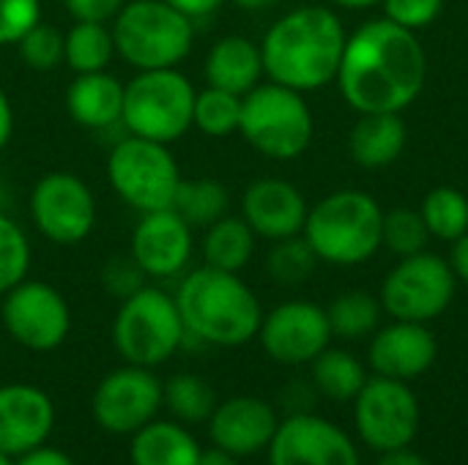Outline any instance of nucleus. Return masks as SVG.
<instances>
[{"mask_svg":"<svg viewBox=\"0 0 468 465\" xmlns=\"http://www.w3.org/2000/svg\"><path fill=\"white\" fill-rule=\"evenodd\" d=\"M165 3L173 5L176 11H181L184 16H189L192 22H200V19L217 14L225 0H165Z\"/></svg>","mask_w":468,"mask_h":465,"instance_id":"79ce46f5","label":"nucleus"},{"mask_svg":"<svg viewBox=\"0 0 468 465\" xmlns=\"http://www.w3.org/2000/svg\"><path fill=\"white\" fill-rule=\"evenodd\" d=\"M115 58V38L110 22H74L66 33L63 63L74 74L107 71L110 60Z\"/></svg>","mask_w":468,"mask_h":465,"instance_id":"c85d7f7f","label":"nucleus"},{"mask_svg":"<svg viewBox=\"0 0 468 465\" xmlns=\"http://www.w3.org/2000/svg\"><path fill=\"white\" fill-rule=\"evenodd\" d=\"M14 465H77V463H74L66 452H60V449H55V447L44 444V447H38V449L25 452L22 458H16Z\"/></svg>","mask_w":468,"mask_h":465,"instance_id":"37998d69","label":"nucleus"},{"mask_svg":"<svg viewBox=\"0 0 468 465\" xmlns=\"http://www.w3.org/2000/svg\"><path fill=\"white\" fill-rule=\"evenodd\" d=\"M132 465H197L203 447L176 419H154L129 436Z\"/></svg>","mask_w":468,"mask_h":465,"instance_id":"393cba45","label":"nucleus"},{"mask_svg":"<svg viewBox=\"0 0 468 465\" xmlns=\"http://www.w3.org/2000/svg\"><path fill=\"white\" fill-rule=\"evenodd\" d=\"M184 321V345L239 348L258 337L263 310L252 288L233 271L211 266L192 269L176 288Z\"/></svg>","mask_w":468,"mask_h":465,"instance_id":"7ed1b4c3","label":"nucleus"},{"mask_svg":"<svg viewBox=\"0 0 468 465\" xmlns=\"http://www.w3.org/2000/svg\"><path fill=\"white\" fill-rule=\"evenodd\" d=\"M55 430V403L33 384L0 386V455L16 460L49 441Z\"/></svg>","mask_w":468,"mask_h":465,"instance_id":"a211bd4d","label":"nucleus"},{"mask_svg":"<svg viewBox=\"0 0 468 465\" xmlns=\"http://www.w3.org/2000/svg\"><path fill=\"white\" fill-rule=\"evenodd\" d=\"M195 96V85L178 69L137 71L123 82L121 126L126 134L170 145L192 129Z\"/></svg>","mask_w":468,"mask_h":465,"instance_id":"6e6552de","label":"nucleus"},{"mask_svg":"<svg viewBox=\"0 0 468 465\" xmlns=\"http://www.w3.org/2000/svg\"><path fill=\"white\" fill-rule=\"evenodd\" d=\"M255 238L258 236L244 222V217L225 214L222 219H217L203 230V241H200L203 266L239 274L255 255Z\"/></svg>","mask_w":468,"mask_h":465,"instance_id":"a878e982","label":"nucleus"},{"mask_svg":"<svg viewBox=\"0 0 468 465\" xmlns=\"http://www.w3.org/2000/svg\"><path fill=\"white\" fill-rule=\"evenodd\" d=\"M8 206H11V189L5 181H0V211H8Z\"/></svg>","mask_w":468,"mask_h":465,"instance_id":"3c124183","label":"nucleus"},{"mask_svg":"<svg viewBox=\"0 0 468 465\" xmlns=\"http://www.w3.org/2000/svg\"><path fill=\"white\" fill-rule=\"evenodd\" d=\"M148 277L143 274V269L132 260V255H118L112 260L104 263L101 269V285L107 293H112L115 299H126L134 291H140Z\"/></svg>","mask_w":468,"mask_h":465,"instance_id":"ea45409f","label":"nucleus"},{"mask_svg":"<svg viewBox=\"0 0 468 465\" xmlns=\"http://www.w3.org/2000/svg\"><path fill=\"white\" fill-rule=\"evenodd\" d=\"M129 0H63L74 22H112Z\"/></svg>","mask_w":468,"mask_h":465,"instance_id":"a19ab883","label":"nucleus"},{"mask_svg":"<svg viewBox=\"0 0 468 465\" xmlns=\"http://www.w3.org/2000/svg\"><path fill=\"white\" fill-rule=\"evenodd\" d=\"M162 411V381L154 370L126 365L107 373L90 397L93 422L110 436H134Z\"/></svg>","mask_w":468,"mask_h":465,"instance_id":"4468645a","label":"nucleus"},{"mask_svg":"<svg viewBox=\"0 0 468 465\" xmlns=\"http://www.w3.org/2000/svg\"><path fill=\"white\" fill-rule=\"evenodd\" d=\"M335 5H340V8H348V11H359V8H373V5H378L381 0H332Z\"/></svg>","mask_w":468,"mask_h":465,"instance_id":"09e8293b","label":"nucleus"},{"mask_svg":"<svg viewBox=\"0 0 468 465\" xmlns=\"http://www.w3.org/2000/svg\"><path fill=\"white\" fill-rule=\"evenodd\" d=\"M258 340L266 356L280 365H310L318 354L329 348L332 326L324 307L293 299L277 304L269 315H263Z\"/></svg>","mask_w":468,"mask_h":465,"instance_id":"2eb2a0df","label":"nucleus"},{"mask_svg":"<svg viewBox=\"0 0 468 465\" xmlns=\"http://www.w3.org/2000/svg\"><path fill=\"white\" fill-rule=\"evenodd\" d=\"M455 271L433 252L403 258L381 285V307L395 321L428 323L444 315L455 299Z\"/></svg>","mask_w":468,"mask_h":465,"instance_id":"9d476101","label":"nucleus"},{"mask_svg":"<svg viewBox=\"0 0 468 465\" xmlns=\"http://www.w3.org/2000/svg\"><path fill=\"white\" fill-rule=\"evenodd\" d=\"M107 178L112 192L134 211L148 214L170 208L181 184V167L170 145L126 134L107 156Z\"/></svg>","mask_w":468,"mask_h":465,"instance_id":"1a4fd4ad","label":"nucleus"},{"mask_svg":"<svg viewBox=\"0 0 468 465\" xmlns=\"http://www.w3.org/2000/svg\"><path fill=\"white\" fill-rule=\"evenodd\" d=\"M354 425L359 439L376 452L406 449L420 430V400L406 381L367 378L354 397Z\"/></svg>","mask_w":468,"mask_h":465,"instance_id":"f8f14e48","label":"nucleus"},{"mask_svg":"<svg viewBox=\"0 0 468 465\" xmlns=\"http://www.w3.org/2000/svg\"><path fill=\"white\" fill-rule=\"evenodd\" d=\"M33 227L58 247L85 241L96 227V197L90 186L66 170L44 173L27 197Z\"/></svg>","mask_w":468,"mask_h":465,"instance_id":"9b49d317","label":"nucleus"},{"mask_svg":"<svg viewBox=\"0 0 468 465\" xmlns=\"http://www.w3.org/2000/svg\"><path fill=\"white\" fill-rule=\"evenodd\" d=\"M266 455L269 465H359L348 433L313 411L282 419Z\"/></svg>","mask_w":468,"mask_h":465,"instance_id":"dca6fc26","label":"nucleus"},{"mask_svg":"<svg viewBox=\"0 0 468 465\" xmlns=\"http://www.w3.org/2000/svg\"><path fill=\"white\" fill-rule=\"evenodd\" d=\"M203 77L211 88L230 90L236 96L250 93L263 79V55L261 44L247 36H222L211 44Z\"/></svg>","mask_w":468,"mask_h":465,"instance_id":"5701e85b","label":"nucleus"},{"mask_svg":"<svg viewBox=\"0 0 468 465\" xmlns=\"http://www.w3.org/2000/svg\"><path fill=\"white\" fill-rule=\"evenodd\" d=\"M420 214L433 238L458 241L468 233V197L455 186L431 189L420 206Z\"/></svg>","mask_w":468,"mask_h":465,"instance_id":"2f4dec72","label":"nucleus"},{"mask_svg":"<svg viewBox=\"0 0 468 465\" xmlns=\"http://www.w3.org/2000/svg\"><path fill=\"white\" fill-rule=\"evenodd\" d=\"M195 252V230L173 211L159 208L140 214L132 230V260L148 280H173L186 271Z\"/></svg>","mask_w":468,"mask_h":465,"instance_id":"f3484780","label":"nucleus"},{"mask_svg":"<svg viewBox=\"0 0 468 465\" xmlns=\"http://www.w3.org/2000/svg\"><path fill=\"white\" fill-rule=\"evenodd\" d=\"M439 356V343L428 323L395 321L384 329H376V337L367 351V362L376 375L395 381H414L433 367Z\"/></svg>","mask_w":468,"mask_h":465,"instance_id":"aec40b11","label":"nucleus"},{"mask_svg":"<svg viewBox=\"0 0 468 465\" xmlns=\"http://www.w3.org/2000/svg\"><path fill=\"white\" fill-rule=\"evenodd\" d=\"M315 266H318V255L313 252V247L307 244V238L302 233L274 241V247L266 258V271L280 285L304 282L315 271Z\"/></svg>","mask_w":468,"mask_h":465,"instance_id":"72a5a7b5","label":"nucleus"},{"mask_svg":"<svg viewBox=\"0 0 468 465\" xmlns=\"http://www.w3.org/2000/svg\"><path fill=\"white\" fill-rule=\"evenodd\" d=\"M192 230H206L222 219L230 208L228 189L214 178H181L173 206H170Z\"/></svg>","mask_w":468,"mask_h":465,"instance_id":"bb28decb","label":"nucleus"},{"mask_svg":"<svg viewBox=\"0 0 468 465\" xmlns=\"http://www.w3.org/2000/svg\"><path fill=\"white\" fill-rule=\"evenodd\" d=\"M63 49H66V33H60L55 25L49 22H38L33 25L19 41H16V52L22 58V63L33 71H52L63 63Z\"/></svg>","mask_w":468,"mask_h":465,"instance_id":"c9c22d12","label":"nucleus"},{"mask_svg":"<svg viewBox=\"0 0 468 465\" xmlns=\"http://www.w3.org/2000/svg\"><path fill=\"white\" fill-rule=\"evenodd\" d=\"M340 16L326 5H302L282 14L263 36V74L299 93L337 79L346 49Z\"/></svg>","mask_w":468,"mask_h":465,"instance_id":"f03ea898","label":"nucleus"},{"mask_svg":"<svg viewBox=\"0 0 468 465\" xmlns=\"http://www.w3.org/2000/svg\"><path fill=\"white\" fill-rule=\"evenodd\" d=\"M41 22V0H0V47L16 41Z\"/></svg>","mask_w":468,"mask_h":465,"instance_id":"4c0bfd02","label":"nucleus"},{"mask_svg":"<svg viewBox=\"0 0 468 465\" xmlns=\"http://www.w3.org/2000/svg\"><path fill=\"white\" fill-rule=\"evenodd\" d=\"M0 465H14V460H11V458H5V455H0Z\"/></svg>","mask_w":468,"mask_h":465,"instance_id":"603ef678","label":"nucleus"},{"mask_svg":"<svg viewBox=\"0 0 468 465\" xmlns=\"http://www.w3.org/2000/svg\"><path fill=\"white\" fill-rule=\"evenodd\" d=\"M387 8V19L406 30H422L433 25L444 8V0H381Z\"/></svg>","mask_w":468,"mask_h":465,"instance_id":"58836bf2","label":"nucleus"},{"mask_svg":"<svg viewBox=\"0 0 468 465\" xmlns=\"http://www.w3.org/2000/svg\"><path fill=\"white\" fill-rule=\"evenodd\" d=\"M304 195L282 178H258L244 189L241 217L255 236L282 241L299 236L307 222Z\"/></svg>","mask_w":468,"mask_h":465,"instance_id":"412c9836","label":"nucleus"},{"mask_svg":"<svg viewBox=\"0 0 468 465\" xmlns=\"http://www.w3.org/2000/svg\"><path fill=\"white\" fill-rule=\"evenodd\" d=\"M197 465H239V458H233L230 452H225V449H219V447L211 444V449H203L200 452Z\"/></svg>","mask_w":468,"mask_h":465,"instance_id":"de8ad7c7","label":"nucleus"},{"mask_svg":"<svg viewBox=\"0 0 468 465\" xmlns=\"http://www.w3.org/2000/svg\"><path fill=\"white\" fill-rule=\"evenodd\" d=\"M162 408L181 425H203L217 408L211 384L195 373H178L162 384Z\"/></svg>","mask_w":468,"mask_h":465,"instance_id":"c756f323","label":"nucleus"},{"mask_svg":"<svg viewBox=\"0 0 468 465\" xmlns=\"http://www.w3.org/2000/svg\"><path fill=\"white\" fill-rule=\"evenodd\" d=\"M302 236L318 260L332 266H359L384 244V211L373 195L362 189H340L307 211Z\"/></svg>","mask_w":468,"mask_h":465,"instance_id":"20e7f679","label":"nucleus"},{"mask_svg":"<svg viewBox=\"0 0 468 465\" xmlns=\"http://www.w3.org/2000/svg\"><path fill=\"white\" fill-rule=\"evenodd\" d=\"M0 321L5 334L36 354L60 348L71 332V310L58 288L38 280H22L3 293Z\"/></svg>","mask_w":468,"mask_h":465,"instance_id":"ddd939ff","label":"nucleus"},{"mask_svg":"<svg viewBox=\"0 0 468 465\" xmlns=\"http://www.w3.org/2000/svg\"><path fill=\"white\" fill-rule=\"evenodd\" d=\"M11 134H14V107H11L5 90L0 88V151L8 145Z\"/></svg>","mask_w":468,"mask_h":465,"instance_id":"c03bdc74","label":"nucleus"},{"mask_svg":"<svg viewBox=\"0 0 468 465\" xmlns=\"http://www.w3.org/2000/svg\"><path fill=\"white\" fill-rule=\"evenodd\" d=\"M66 112L69 118L90 132H104L121 123L123 115V82L110 71L74 74L66 88Z\"/></svg>","mask_w":468,"mask_h":465,"instance_id":"4be33fe9","label":"nucleus"},{"mask_svg":"<svg viewBox=\"0 0 468 465\" xmlns=\"http://www.w3.org/2000/svg\"><path fill=\"white\" fill-rule=\"evenodd\" d=\"M110 27L115 55L134 71L178 69L195 44V22L165 0H129Z\"/></svg>","mask_w":468,"mask_h":465,"instance_id":"39448f33","label":"nucleus"},{"mask_svg":"<svg viewBox=\"0 0 468 465\" xmlns=\"http://www.w3.org/2000/svg\"><path fill=\"white\" fill-rule=\"evenodd\" d=\"M206 425H208V439L214 447L244 460L269 449L280 428V417L271 403L241 395V397L217 403Z\"/></svg>","mask_w":468,"mask_h":465,"instance_id":"6ab92c4d","label":"nucleus"},{"mask_svg":"<svg viewBox=\"0 0 468 465\" xmlns=\"http://www.w3.org/2000/svg\"><path fill=\"white\" fill-rule=\"evenodd\" d=\"M239 8H244V11H263V8H269V5H274L277 0H233Z\"/></svg>","mask_w":468,"mask_h":465,"instance_id":"8fccbe9b","label":"nucleus"},{"mask_svg":"<svg viewBox=\"0 0 468 465\" xmlns=\"http://www.w3.org/2000/svg\"><path fill=\"white\" fill-rule=\"evenodd\" d=\"M409 129L400 112H362L348 137V151L359 167L381 170L400 159Z\"/></svg>","mask_w":468,"mask_h":465,"instance_id":"b1692460","label":"nucleus"},{"mask_svg":"<svg viewBox=\"0 0 468 465\" xmlns=\"http://www.w3.org/2000/svg\"><path fill=\"white\" fill-rule=\"evenodd\" d=\"M381 299L365 293V291H348L343 296H337L329 307H326V318L332 326V337H343V340H362L367 334H373L381 323Z\"/></svg>","mask_w":468,"mask_h":465,"instance_id":"7c9ffc66","label":"nucleus"},{"mask_svg":"<svg viewBox=\"0 0 468 465\" xmlns=\"http://www.w3.org/2000/svg\"><path fill=\"white\" fill-rule=\"evenodd\" d=\"M313 386L315 392H321L329 400L346 403L354 400L359 395V389L367 384V373L362 367V362L340 348H326L324 354H318L313 362Z\"/></svg>","mask_w":468,"mask_h":465,"instance_id":"cd10ccee","label":"nucleus"},{"mask_svg":"<svg viewBox=\"0 0 468 465\" xmlns=\"http://www.w3.org/2000/svg\"><path fill=\"white\" fill-rule=\"evenodd\" d=\"M30 258L33 252L25 230L5 211H0V296L27 280Z\"/></svg>","mask_w":468,"mask_h":465,"instance_id":"f704fd0d","label":"nucleus"},{"mask_svg":"<svg viewBox=\"0 0 468 465\" xmlns=\"http://www.w3.org/2000/svg\"><path fill=\"white\" fill-rule=\"evenodd\" d=\"M184 321L170 296L162 288L143 285L132 296L121 299L112 321V343L126 365L156 370L184 348Z\"/></svg>","mask_w":468,"mask_h":465,"instance_id":"0eeeda50","label":"nucleus"},{"mask_svg":"<svg viewBox=\"0 0 468 465\" xmlns=\"http://www.w3.org/2000/svg\"><path fill=\"white\" fill-rule=\"evenodd\" d=\"M241 137L266 159H299L315 132V121L304 93L280 82H261L241 96Z\"/></svg>","mask_w":468,"mask_h":465,"instance_id":"423d86ee","label":"nucleus"},{"mask_svg":"<svg viewBox=\"0 0 468 465\" xmlns=\"http://www.w3.org/2000/svg\"><path fill=\"white\" fill-rule=\"evenodd\" d=\"M452 244H455V247H452V260H450V266H452L455 277L463 280L468 285V233L466 236H461L458 241H452Z\"/></svg>","mask_w":468,"mask_h":465,"instance_id":"a18cd8bd","label":"nucleus"},{"mask_svg":"<svg viewBox=\"0 0 468 465\" xmlns=\"http://www.w3.org/2000/svg\"><path fill=\"white\" fill-rule=\"evenodd\" d=\"M428 238H431V233H428V225L420 211L395 208V211L384 214V244L395 255H400V258L420 255V252H425Z\"/></svg>","mask_w":468,"mask_h":465,"instance_id":"e433bc0d","label":"nucleus"},{"mask_svg":"<svg viewBox=\"0 0 468 465\" xmlns=\"http://www.w3.org/2000/svg\"><path fill=\"white\" fill-rule=\"evenodd\" d=\"M376 465H431L422 455L411 452V447L406 449H392V452H381L378 463Z\"/></svg>","mask_w":468,"mask_h":465,"instance_id":"49530a36","label":"nucleus"},{"mask_svg":"<svg viewBox=\"0 0 468 465\" xmlns=\"http://www.w3.org/2000/svg\"><path fill=\"white\" fill-rule=\"evenodd\" d=\"M428 79V55L414 30L370 19L346 38L337 85L356 112H403Z\"/></svg>","mask_w":468,"mask_h":465,"instance_id":"f257e3e1","label":"nucleus"},{"mask_svg":"<svg viewBox=\"0 0 468 465\" xmlns=\"http://www.w3.org/2000/svg\"><path fill=\"white\" fill-rule=\"evenodd\" d=\"M241 121V96L230 90H219L206 85L195 96V110H192V126L203 132L206 137H230L239 132Z\"/></svg>","mask_w":468,"mask_h":465,"instance_id":"473e14b6","label":"nucleus"}]
</instances>
